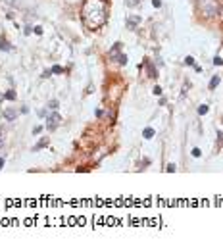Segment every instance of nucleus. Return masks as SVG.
<instances>
[{
	"instance_id": "1",
	"label": "nucleus",
	"mask_w": 223,
	"mask_h": 250,
	"mask_svg": "<svg viewBox=\"0 0 223 250\" xmlns=\"http://www.w3.org/2000/svg\"><path fill=\"white\" fill-rule=\"evenodd\" d=\"M83 23L89 29H98L106 23L108 18V2L106 0H85L81 10Z\"/></svg>"
},
{
	"instance_id": "2",
	"label": "nucleus",
	"mask_w": 223,
	"mask_h": 250,
	"mask_svg": "<svg viewBox=\"0 0 223 250\" xmlns=\"http://www.w3.org/2000/svg\"><path fill=\"white\" fill-rule=\"evenodd\" d=\"M198 6H200L202 12H204L206 18H212V15H215L219 12V6H217L215 0H198Z\"/></svg>"
},
{
	"instance_id": "3",
	"label": "nucleus",
	"mask_w": 223,
	"mask_h": 250,
	"mask_svg": "<svg viewBox=\"0 0 223 250\" xmlns=\"http://www.w3.org/2000/svg\"><path fill=\"white\" fill-rule=\"evenodd\" d=\"M46 121H48V123H46V127H48L50 131H52V129H56V127H58V125L62 123V117L58 116V114H52V116L46 119Z\"/></svg>"
},
{
	"instance_id": "4",
	"label": "nucleus",
	"mask_w": 223,
	"mask_h": 250,
	"mask_svg": "<svg viewBox=\"0 0 223 250\" xmlns=\"http://www.w3.org/2000/svg\"><path fill=\"white\" fill-rule=\"evenodd\" d=\"M141 21H142V19H141V15H131V18L127 19V27H129V29H135V27H137V25L141 23Z\"/></svg>"
},
{
	"instance_id": "5",
	"label": "nucleus",
	"mask_w": 223,
	"mask_h": 250,
	"mask_svg": "<svg viewBox=\"0 0 223 250\" xmlns=\"http://www.w3.org/2000/svg\"><path fill=\"white\" fill-rule=\"evenodd\" d=\"M15 116H18V114H15L14 110H4V117H6L8 121H14V119H15Z\"/></svg>"
},
{
	"instance_id": "6",
	"label": "nucleus",
	"mask_w": 223,
	"mask_h": 250,
	"mask_svg": "<svg viewBox=\"0 0 223 250\" xmlns=\"http://www.w3.org/2000/svg\"><path fill=\"white\" fill-rule=\"evenodd\" d=\"M217 85H219V75H214L212 81H210V88H215Z\"/></svg>"
},
{
	"instance_id": "7",
	"label": "nucleus",
	"mask_w": 223,
	"mask_h": 250,
	"mask_svg": "<svg viewBox=\"0 0 223 250\" xmlns=\"http://www.w3.org/2000/svg\"><path fill=\"white\" fill-rule=\"evenodd\" d=\"M142 137H144V139H152V137H154V129H144Z\"/></svg>"
},
{
	"instance_id": "8",
	"label": "nucleus",
	"mask_w": 223,
	"mask_h": 250,
	"mask_svg": "<svg viewBox=\"0 0 223 250\" xmlns=\"http://www.w3.org/2000/svg\"><path fill=\"white\" fill-rule=\"evenodd\" d=\"M146 67H148V77H156V69H154L150 64H146Z\"/></svg>"
},
{
	"instance_id": "9",
	"label": "nucleus",
	"mask_w": 223,
	"mask_h": 250,
	"mask_svg": "<svg viewBox=\"0 0 223 250\" xmlns=\"http://www.w3.org/2000/svg\"><path fill=\"white\" fill-rule=\"evenodd\" d=\"M10 48H12V46H10L6 40H0V50H10Z\"/></svg>"
},
{
	"instance_id": "10",
	"label": "nucleus",
	"mask_w": 223,
	"mask_h": 250,
	"mask_svg": "<svg viewBox=\"0 0 223 250\" xmlns=\"http://www.w3.org/2000/svg\"><path fill=\"white\" fill-rule=\"evenodd\" d=\"M198 114H200V116H204V114H208V106H206V104H202V106L198 108Z\"/></svg>"
},
{
	"instance_id": "11",
	"label": "nucleus",
	"mask_w": 223,
	"mask_h": 250,
	"mask_svg": "<svg viewBox=\"0 0 223 250\" xmlns=\"http://www.w3.org/2000/svg\"><path fill=\"white\" fill-rule=\"evenodd\" d=\"M50 71H52V73H64V69H62L60 66H54V67H52V69H50Z\"/></svg>"
},
{
	"instance_id": "12",
	"label": "nucleus",
	"mask_w": 223,
	"mask_h": 250,
	"mask_svg": "<svg viewBox=\"0 0 223 250\" xmlns=\"http://www.w3.org/2000/svg\"><path fill=\"white\" fill-rule=\"evenodd\" d=\"M46 144H48V140H46V139H44V140H40V143L37 144V146H35V150H39V148H43V146H46Z\"/></svg>"
},
{
	"instance_id": "13",
	"label": "nucleus",
	"mask_w": 223,
	"mask_h": 250,
	"mask_svg": "<svg viewBox=\"0 0 223 250\" xmlns=\"http://www.w3.org/2000/svg\"><path fill=\"white\" fill-rule=\"evenodd\" d=\"M185 64H186V66H194V58H190V56H186V58H185Z\"/></svg>"
},
{
	"instance_id": "14",
	"label": "nucleus",
	"mask_w": 223,
	"mask_h": 250,
	"mask_svg": "<svg viewBox=\"0 0 223 250\" xmlns=\"http://www.w3.org/2000/svg\"><path fill=\"white\" fill-rule=\"evenodd\" d=\"M48 108H52V110H56V108H58V100H50V102H48Z\"/></svg>"
},
{
	"instance_id": "15",
	"label": "nucleus",
	"mask_w": 223,
	"mask_h": 250,
	"mask_svg": "<svg viewBox=\"0 0 223 250\" xmlns=\"http://www.w3.org/2000/svg\"><path fill=\"white\" fill-rule=\"evenodd\" d=\"M152 92H154L156 96H160V95H162V88H160V87H154V88H152Z\"/></svg>"
},
{
	"instance_id": "16",
	"label": "nucleus",
	"mask_w": 223,
	"mask_h": 250,
	"mask_svg": "<svg viewBox=\"0 0 223 250\" xmlns=\"http://www.w3.org/2000/svg\"><path fill=\"white\" fill-rule=\"evenodd\" d=\"M6 98H8V100H14V98H15V92H12V91L6 92Z\"/></svg>"
},
{
	"instance_id": "17",
	"label": "nucleus",
	"mask_w": 223,
	"mask_h": 250,
	"mask_svg": "<svg viewBox=\"0 0 223 250\" xmlns=\"http://www.w3.org/2000/svg\"><path fill=\"white\" fill-rule=\"evenodd\" d=\"M214 64H215V66H221V64H223V60L219 58V56H215V58H214Z\"/></svg>"
},
{
	"instance_id": "18",
	"label": "nucleus",
	"mask_w": 223,
	"mask_h": 250,
	"mask_svg": "<svg viewBox=\"0 0 223 250\" xmlns=\"http://www.w3.org/2000/svg\"><path fill=\"white\" fill-rule=\"evenodd\" d=\"M127 6H135V4H139V0H125Z\"/></svg>"
},
{
	"instance_id": "19",
	"label": "nucleus",
	"mask_w": 223,
	"mask_h": 250,
	"mask_svg": "<svg viewBox=\"0 0 223 250\" xmlns=\"http://www.w3.org/2000/svg\"><path fill=\"white\" fill-rule=\"evenodd\" d=\"M202 152H200V150L198 148H193V156H194V158H198V156H200Z\"/></svg>"
},
{
	"instance_id": "20",
	"label": "nucleus",
	"mask_w": 223,
	"mask_h": 250,
	"mask_svg": "<svg viewBox=\"0 0 223 250\" xmlns=\"http://www.w3.org/2000/svg\"><path fill=\"white\" fill-rule=\"evenodd\" d=\"M152 4H154L156 8H160V6H162V0H152Z\"/></svg>"
},
{
	"instance_id": "21",
	"label": "nucleus",
	"mask_w": 223,
	"mask_h": 250,
	"mask_svg": "<svg viewBox=\"0 0 223 250\" xmlns=\"http://www.w3.org/2000/svg\"><path fill=\"white\" fill-rule=\"evenodd\" d=\"M35 33H37V35H43V27H35Z\"/></svg>"
},
{
	"instance_id": "22",
	"label": "nucleus",
	"mask_w": 223,
	"mask_h": 250,
	"mask_svg": "<svg viewBox=\"0 0 223 250\" xmlns=\"http://www.w3.org/2000/svg\"><path fill=\"white\" fill-rule=\"evenodd\" d=\"M167 171H169V173H171V171H175V165H173V164H169V165H167Z\"/></svg>"
},
{
	"instance_id": "23",
	"label": "nucleus",
	"mask_w": 223,
	"mask_h": 250,
	"mask_svg": "<svg viewBox=\"0 0 223 250\" xmlns=\"http://www.w3.org/2000/svg\"><path fill=\"white\" fill-rule=\"evenodd\" d=\"M4 168V158H0V169Z\"/></svg>"
},
{
	"instance_id": "24",
	"label": "nucleus",
	"mask_w": 223,
	"mask_h": 250,
	"mask_svg": "<svg viewBox=\"0 0 223 250\" xmlns=\"http://www.w3.org/2000/svg\"><path fill=\"white\" fill-rule=\"evenodd\" d=\"M221 14H223V8H221Z\"/></svg>"
},
{
	"instance_id": "25",
	"label": "nucleus",
	"mask_w": 223,
	"mask_h": 250,
	"mask_svg": "<svg viewBox=\"0 0 223 250\" xmlns=\"http://www.w3.org/2000/svg\"><path fill=\"white\" fill-rule=\"evenodd\" d=\"M0 98H2V95H0Z\"/></svg>"
}]
</instances>
